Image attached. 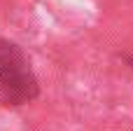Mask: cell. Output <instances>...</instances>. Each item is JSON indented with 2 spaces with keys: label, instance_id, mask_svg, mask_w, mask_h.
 Returning a JSON list of instances; mask_svg holds the SVG:
<instances>
[{
  "label": "cell",
  "instance_id": "1",
  "mask_svg": "<svg viewBox=\"0 0 133 131\" xmlns=\"http://www.w3.org/2000/svg\"><path fill=\"white\" fill-rule=\"evenodd\" d=\"M0 73H2L0 91H2L5 101L14 103V101L30 98L28 87L33 82L28 80V70H26V63L21 61V54L12 45H2L0 47Z\"/></svg>",
  "mask_w": 133,
  "mask_h": 131
}]
</instances>
